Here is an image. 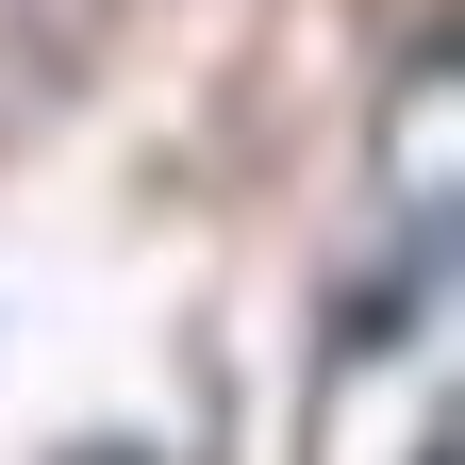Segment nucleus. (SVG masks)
<instances>
[{
  "instance_id": "nucleus-1",
  "label": "nucleus",
  "mask_w": 465,
  "mask_h": 465,
  "mask_svg": "<svg viewBox=\"0 0 465 465\" xmlns=\"http://www.w3.org/2000/svg\"><path fill=\"white\" fill-rule=\"evenodd\" d=\"M416 465H449V449H416Z\"/></svg>"
}]
</instances>
